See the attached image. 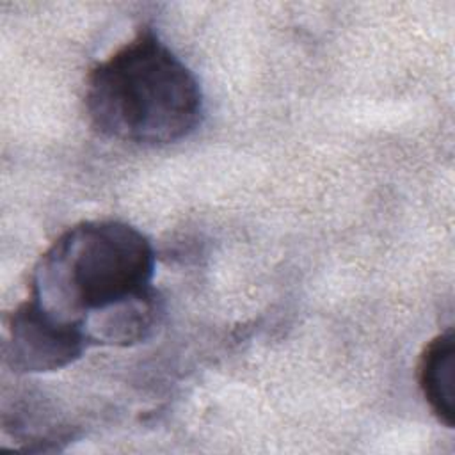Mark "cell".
I'll return each instance as SVG.
<instances>
[{
  "label": "cell",
  "instance_id": "2",
  "mask_svg": "<svg viewBox=\"0 0 455 455\" xmlns=\"http://www.w3.org/2000/svg\"><path fill=\"white\" fill-rule=\"evenodd\" d=\"M155 251L137 228L87 220L64 231L39 258L30 299L53 316L78 323L155 288Z\"/></svg>",
  "mask_w": 455,
  "mask_h": 455
},
{
  "label": "cell",
  "instance_id": "3",
  "mask_svg": "<svg viewBox=\"0 0 455 455\" xmlns=\"http://www.w3.org/2000/svg\"><path fill=\"white\" fill-rule=\"evenodd\" d=\"M91 345L82 325L53 316L30 297L9 318L5 355L14 371L60 370L80 359Z\"/></svg>",
  "mask_w": 455,
  "mask_h": 455
},
{
  "label": "cell",
  "instance_id": "1",
  "mask_svg": "<svg viewBox=\"0 0 455 455\" xmlns=\"http://www.w3.org/2000/svg\"><path fill=\"white\" fill-rule=\"evenodd\" d=\"M85 112L105 137L164 146L199 126L203 92L180 57L151 28H142L91 68Z\"/></svg>",
  "mask_w": 455,
  "mask_h": 455
},
{
  "label": "cell",
  "instance_id": "5",
  "mask_svg": "<svg viewBox=\"0 0 455 455\" xmlns=\"http://www.w3.org/2000/svg\"><path fill=\"white\" fill-rule=\"evenodd\" d=\"M418 380L421 393L435 414L448 428L455 425V332L446 329L428 341L419 364Z\"/></svg>",
  "mask_w": 455,
  "mask_h": 455
},
{
  "label": "cell",
  "instance_id": "4",
  "mask_svg": "<svg viewBox=\"0 0 455 455\" xmlns=\"http://www.w3.org/2000/svg\"><path fill=\"white\" fill-rule=\"evenodd\" d=\"M160 311V299L153 290L89 318L85 322V332L92 345L130 347L153 334Z\"/></svg>",
  "mask_w": 455,
  "mask_h": 455
}]
</instances>
